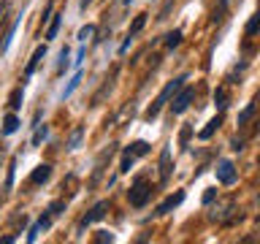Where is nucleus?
Listing matches in <instances>:
<instances>
[{"label": "nucleus", "mask_w": 260, "mask_h": 244, "mask_svg": "<svg viewBox=\"0 0 260 244\" xmlns=\"http://www.w3.org/2000/svg\"><path fill=\"white\" fill-rule=\"evenodd\" d=\"M184 79H187V76H176L174 81H168V84L162 87V93L157 95V101H154V103L149 106V109H146V119H154V117H157L162 106H166V103L171 101V98H174V95L179 93V89H182V84H184Z\"/></svg>", "instance_id": "nucleus-1"}, {"label": "nucleus", "mask_w": 260, "mask_h": 244, "mask_svg": "<svg viewBox=\"0 0 260 244\" xmlns=\"http://www.w3.org/2000/svg\"><path fill=\"white\" fill-rule=\"evenodd\" d=\"M149 195H152V187H149V182H146L144 176H138L136 182H133V187H130L127 198H130V203H133V206H144V203L149 201Z\"/></svg>", "instance_id": "nucleus-2"}, {"label": "nucleus", "mask_w": 260, "mask_h": 244, "mask_svg": "<svg viewBox=\"0 0 260 244\" xmlns=\"http://www.w3.org/2000/svg\"><path fill=\"white\" fill-rule=\"evenodd\" d=\"M192 98H195V89H192V87H182V89L176 93L174 103H171V111H174V114L187 111V109H190V103H192Z\"/></svg>", "instance_id": "nucleus-3"}, {"label": "nucleus", "mask_w": 260, "mask_h": 244, "mask_svg": "<svg viewBox=\"0 0 260 244\" xmlns=\"http://www.w3.org/2000/svg\"><path fill=\"white\" fill-rule=\"evenodd\" d=\"M217 179L222 185H233L236 182V168H233L231 160H219L217 163Z\"/></svg>", "instance_id": "nucleus-4"}, {"label": "nucleus", "mask_w": 260, "mask_h": 244, "mask_svg": "<svg viewBox=\"0 0 260 244\" xmlns=\"http://www.w3.org/2000/svg\"><path fill=\"white\" fill-rule=\"evenodd\" d=\"M106 211H109V203H106V201H101V203H95V206H92V211H89V215L84 217V220H81V225H92V223H98V220H103L106 217Z\"/></svg>", "instance_id": "nucleus-5"}, {"label": "nucleus", "mask_w": 260, "mask_h": 244, "mask_svg": "<svg viewBox=\"0 0 260 244\" xmlns=\"http://www.w3.org/2000/svg\"><path fill=\"white\" fill-rule=\"evenodd\" d=\"M49 176H52V166H46V163H41V166H36V171L30 174V185H44Z\"/></svg>", "instance_id": "nucleus-6"}, {"label": "nucleus", "mask_w": 260, "mask_h": 244, "mask_svg": "<svg viewBox=\"0 0 260 244\" xmlns=\"http://www.w3.org/2000/svg\"><path fill=\"white\" fill-rule=\"evenodd\" d=\"M168 176H171V149L166 146L160 152V182H168Z\"/></svg>", "instance_id": "nucleus-7"}, {"label": "nucleus", "mask_w": 260, "mask_h": 244, "mask_svg": "<svg viewBox=\"0 0 260 244\" xmlns=\"http://www.w3.org/2000/svg\"><path fill=\"white\" fill-rule=\"evenodd\" d=\"M184 201V193H176V195H168V198L166 201H162L160 203V206H157V215H168V211L171 209H174V206H179V203H182Z\"/></svg>", "instance_id": "nucleus-8"}, {"label": "nucleus", "mask_w": 260, "mask_h": 244, "mask_svg": "<svg viewBox=\"0 0 260 244\" xmlns=\"http://www.w3.org/2000/svg\"><path fill=\"white\" fill-rule=\"evenodd\" d=\"M44 54H46V46H38L36 52H32L27 68H24V76H32V73H36V68H38V63H41V57H44Z\"/></svg>", "instance_id": "nucleus-9"}, {"label": "nucleus", "mask_w": 260, "mask_h": 244, "mask_svg": "<svg viewBox=\"0 0 260 244\" xmlns=\"http://www.w3.org/2000/svg\"><path fill=\"white\" fill-rule=\"evenodd\" d=\"M219 125H222V114H217V117H214V119H209V125H206V128H203V130H201V133H198V136L203 138V141H209V138H211V136H214V130H217Z\"/></svg>", "instance_id": "nucleus-10"}, {"label": "nucleus", "mask_w": 260, "mask_h": 244, "mask_svg": "<svg viewBox=\"0 0 260 244\" xmlns=\"http://www.w3.org/2000/svg\"><path fill=\"white\" fill-rule=\"evenodd\" d=\"M19 117H16V114H8V117L3 119V133L6 136H11V133H16V130H19Z\"/></svg>", "instance_id": "nucleus-11"}, {"label": "nucleus", "mask_w": 260, "mask_h": 244, "mask_svg": "<svg viewBox=\"0 0 260 244\" xmlns=\"http://www.w3.org/2000/svg\"><path fill=\"white\" fill-rule=\"evenodd\" d=\"M149 152V144L146 141H133L127 146V155H133V158H141V155H146Z\"/></svg>", "instance_id": "nucleus-12"}, {"label": "nucleus", "mask_w": 260, "mask_h": 244, "mask_svg": "<svg viewBox=\"0 0 260 244\" xmlns=\"http://www.w3.org/2000/svg\"><path fill=\"white\" fill-rule=\"evenodd\" d=\"M260 33V8L255 11V16L249 19V24H247V36H257Z\"/></svg>", "instance_id": "nucleus-13"}, {"label": "nucleus", "mask_w": 260, "mask_h": 244, "mask_svg": "<svg viewBox=\"0 0 260 244\" xmlns=\"http://www.w3.org/2000/svg\"><path fill=\"white\" fill-rule=\"evenodd\" d=\"M8 106L16 111L22 106V87H16V89H11V98H8Z\"/></svg>", "instance_id": "nucleus-14"}, {"label": "nucleus", "mask_w": 260, "mask_h": 244, "mask_svg": "<svg viewBox=\"0 0 260 244\" xmlns=\"http://www.w3.org/2000/svg\"><path fill=\"white\" fill-rule=\"evenodd\" d=\"M179 44H182V33H179V30H174V33H168V36H166V46L168 49H176Z\"/></svg>", "instance_id": "nucleus-15"}, {"label": "nucleus", "mask_w": 260, "mask_h": 244, "mask_svg": "<svg viewBox=\"0 0 260 244\" xmlns=\"http://www.w3.org/2000/svg\"><path fill=\"white\" fill-rule=\"evenodd\" d=\"M144 24H146V14H138V16H136V22H133V24H130V33H127V36H130V38H133V36H136V33H138V30H141V27H144Z\"/></svg>", "instance_id": "nucleus-16"}, {"label": "nucleus", "mask_w": 260, "mask_h": 244, "mask_svg": "<svg viewBox=\"0 0 260 244\" xmlns=\"http://www.w3.org/2000/svg\"><path fill=\"white\" fill-rule=\"evenodd\" d=\"M225 8H228V0H219V6L214 8V14H211V22H219V19H222Z\"/></svg>", "instance_id": "nucleus-17"}, {"label": "nucleus", "mask_w": 260, "mask_h": 244, "mask_svg": "<svg viewBox=\"0 0 260 244\" xmlns=\"http://www.w3.org/2000/svg\"><path fill=\"white\" fill-rule=\"evenodd\" d=\"M214 101H217V109H219V111H222V109H225V106H228V103H225V101H228V93H225V89H217V95H214Z\"/></svg>", "instance_id": "nucleus-18"}, {"label": "nucleus", "mask_w": 260, "mask_h": 244, "mask_svg": "<svg viewBox=\"0 0 260 244\" xmlns=\"http://www.w3.org/2000/svg\"><path fill=\"white\" fill-rule=\"evenodd\" d=\"M252 114H255V103H249L247 109H244V111L239 114V125H244V122H247V119L252 117Z\"/></svg>", "instance_id": "nucleus-19"}, {"label": "nucleus", "mask_w": 260, "mask_h": 244, "mask_svg": "<svg viewBox=\"0 0 260 244\" xmlns=\"http://www.w3.org/2000/svg\"><path fill=\"white\" fill-rule=\"evenodd\" d=\"M46 138V125H38V130H36V136H32V146H38L41 141Z\"/></svg>", "instance_id": "nucleus-20"}, {"label": "nucleus", "mask_w": 260, "mask_h": 244, "mask_svg": "<svg viewBox=\"0 0 260 244\" xmlns=\"http://www.w3.org/2000/svg\"><path fill=\"white\" fill-rule=\"evenodd\" d=\"M79 81H81V73H76V76H73V79H71V84H68V87H65V93H62V98H68V95L73 93V89H76V87H79Z\"/></svg>", "instance_id": "nucleus-21"}, {"label": "nucleus", "mask_w": 260, "mask_h": 244, "mask_svg": "<svg viewBox=\"0 0 260 244\" xmlns=\"http://www.w3.org/2000/svg\"><path fill=\"white\" fill-rule=\"evenodd\" d=\"M57 30H60V16H54V19H52V24H49V30H46V38H54Z\"/></svg>", "instance_id": "nucleus-22"}, {"label": "nucleus", "mask_w": 260, "mask_h": 244, "mask_svg": "<svg viewBox=\"0 0 260 244\" xmlns=\"http://www.w3.org/2000/svg\"><path fill=\"white\" fill-rule=\"evenodd\" d=\"M62 209H65V201H54V203H49V215H52V217H57Z\"/></svg>", "instance_id": "nucleus-23"}, {"label": "nucleus", "mask_w": 260, "mask_h": 244, "mask_svg": "<svg viewBox=\"0 0 260 244\" xmlns=\"http://www.w3.org/2000/svg\"><path fill=\"white\" fill-rule=\"evenodd\" d=\"M92 36H95V27H92V24H87V27L79 30V41H87V38H92Z\"/></svg>", "instance_id": "nucleus-24"}, {"label": "nucleus", "mask_w": 260, "mask_h": 244, "mask_svg": "<svg viewBox=\"0 0 260 244\" xmlns=\"http://www.w3.org/2000/svg\"><path fill=\"white\" fill-rule=\"evenodd\" d=\"M81 133H84V130H73V136H71V144H68V149H76V146H79V141H81Z\"/></svg>", "instance_id": "nucleus-25"}, {"label": "nucleus", "mask_w": 260, "mask_h": 244, "mask_svg": "<svg viewBox=\"0 0 260 244\" xmlns=\"http://www.w3.org/2000/svg\"><path fill=\"white\" fill-rule=\"evenodd\" d=\"M14 168H16V158L11 160V166H8V179H6V190H11V185H14Z\"/></svg>", "instance_id": "nucleus-26"}, {"label": "nucleus", "mask_w": 260, "mask_h": 244, "mask_svg": "<svg viewBox=\"0 0 260 244\" xmlns=\"http://www.w3.org/2000/svg\"><path fill=\"white\" fill-rule=\"evenodd\" d=\"M65 65H68V49H62V52H60V65H57V73H62Z\"/></svg>", "instance_id": "nucleus-27"}, {"label": "nucleus", "mask_w": 260, "mask_h": 244, "mask_svg": "<svg viewBox=\"0 0 260 244\" xmlns=\"http://www.w3.org/2000/svg\"><path fill=\"white\" fill-rule=\"evenodd\" d=\"M190 133H192V128L184 125V128H182V146H187V141H190Z\"/></svg>", "instance_id": "nucleus-28"}, {"label": "nucleus", "mask_w": 260, "mask_h": 244, "mask_svg": "<svg viewBox=\"0 0 260 244\" xmlns=\"http://www.w3.org/2000/svg\"><path fill=\"white\" fill-rule=\"evenodd\" d=\"M130 166H133V155L125 152V160H122V168L119 171H130Z\"/></svg>", "instance_id": "nucleus-29"}, {"label": "nucleus", "mask_w": 260, "mask_h": 244, "mask_svg": "<svg viewBox=\"0 0 260 244\" xmlns=\"http://www.w3.org/2000/svg\"><path fill=\"white\" fill-rule=\"evenodd\" d=\"M95 239H98V241H114V236H111L109 231H98Z\"/></svg>", "instance_id": "nucleus-30"}, {"label": "nucleus", "mask_w": 260, "mask_h": 244, "mask_svg": "<svg viewBox=\"0 0 260 244\" xmlns=\"http://www.w3.org/2000/svg\"><path fill=\"white\" fill-rule=\"evenodd\" d=\"M214 195H217V190H206V193H203V203L209 206V203L214 201Z\"/></svg>", "instance_id": "nucleus-31"}, {"label": "nucleus", "mask_w": 260, "mask_h": 244, "mask_svg": "<svg viewBox=\"0 0 260 244\" xmlns=\"http://www.w3.org/2000/svg\"><path fill=\"white\" fill-rule=\"evenodd\" d=\"M231 146H233L236 152H241V149H244V141H239V138H233V144H231Z\"/></svg>", "instance_id": "nucleus-32"}]
</instances>
